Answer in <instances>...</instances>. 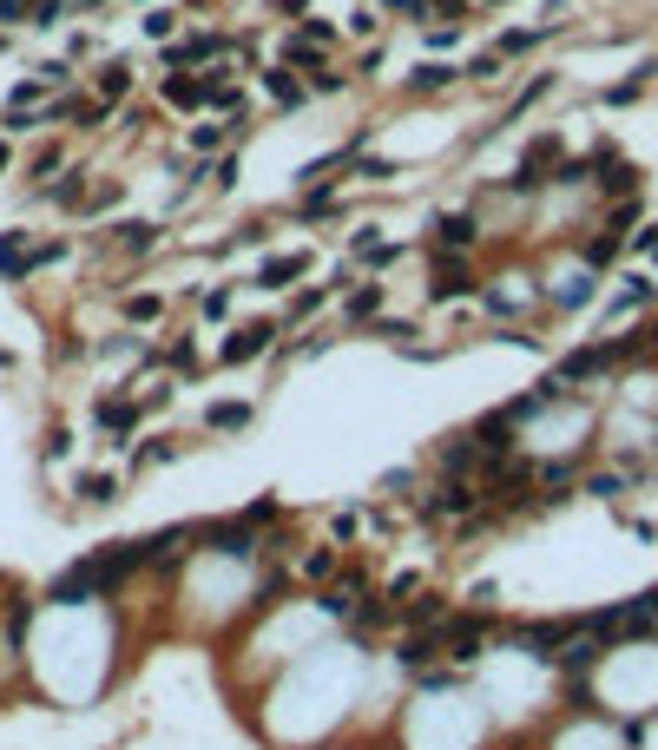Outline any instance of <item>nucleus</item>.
<instances>
[{
	"label": "nucleus",
	"mask_w": 658,
	"mask_h": 750,
	"mask_svg": "<svg viewBox=\"0 0 658 750\" xmlns=\"http://www.w3.org/2000/svg\"><path fill=\"white\" fill-rule=\"evenodd\" d=\"M86 566H93V579H99V599H112L126 579L145 573V540H112V547H99Z\"/></svg>",
	"instance_id": "obj_1"
},
{
	"label": "nucleus",
	"mask_w": 658,
	"mask_h": 750,
	"mask_svg": "<svg viewBox=\"0 0 658 750\" xmlns=\"http://www.w3.org/2000/svg\"><path fill=\"white\" fill-rule=\"evenodd\" d=\"M487 632H494V619H487L481 606H474V612H455V619L441 625V658H448V665H474V658H481V645H487Z\"/></svg>",
	"instance_id": "obj_2"
},
{
	"label": "nucleus",
	"mask_w": 658,
	"mask_h": 750,
	"mask_svg": "<svg viewBox=\"0 0 658 750\" xmlns=\"http://www.w3.org/2000/svg\"><path fill=\"white\" fill-rule=\"evenodd\" d=\"M204 540L211 553H224V560H264V533L257 527H244V520H204V527H191Z\"/></svg>",
	"instance_id": "obj_3"
},
{
	"label": "nucleus",
	"mask_w": 658,
	"mask_h": 750,
	"mask_svg": "<svg viewBox=\"0 0 658 750\" xmlns=\"http://www.w3.org/2000/svg\"><path fill=\"white\" fill-rule=\"evenodd\" d=\"M441 481H474V474H487V454L474 435H455V441H441Z\"/></svg>",
	"instance_id": "obj_4"
},
{
	"label": "nucleus",
	"mask_w": 658,
	"mask_h": 750,
	"mask_svg": "<svg viewBox=\"0 0 658 750\" xmlns=\"http://www.w3.org/2000/svg\"><path fill=\"white\" fill-rule=\"evenodd\" d=\"M468 290H474V270L461 264L455 250H441V257H435V283H428V297H435V303H455V297H468Z\"/></svg>",
	"instance_id": "obj_5"
},
{
	"label": "nucleus",
	"mask_w": 658,
	"mask_h": 750,
	"mask_svg": "<svg viewBox=\"0 0 658 750\" xmlns=\"http://www.w3.org/2000/svg\"><path fill=\"white\" fill-rule=\"evenodd\" d=\"M560 165V139H533L527 145V158H520V172H514V191H533V185H547V172Z\"/></svg>",
	"instance_id": "obj_6"
},
{
	"label": "nucleus",
	"mask_w": 658,
	"mask_h": 750,
	"mask_svg": "<svg viewBox=\"0 0 658 750\" xmlns=\"http://www.w3.org/2000/svg\"><path fill=\"white\" fill-rule=\"evenodd\" d=\"M47 599H53V606H86V599H99L93 566H86V560H79V566H66V573L47 586Z\"/></svg>",
	"instance_id": "obj_7"
},
{
	"label": "nucleus",
	"mask_w": 658,
	"mask_h": 750,
	"mask_svg": "<svg viewBox=\"0 0 658 750\" xmlns=\"http://www.w3.org/2000/svg\"><path fill=\"white\" fill-rule=\"evenodd\" d=\"M599 658H606V645H599V639H593V632H586V625H580V632H573V639H566V652H560V658H553V665H560V672H566V678H580V672H593Z\"/></svg>",
	"instance_id": "obj_8"
},
{
	"label": "nucleus",
	"mask_w": 658,
	"mask_h": 750,
	"mask_svg": "<svg viewBox=\"0 0 658 750\" xmlns=\"http://www.w3.org/2000/svg\"><path fill=\"white\" fill-rule=\"evenodd\" d=\"M270 343H277V323H251V329H237L231 343H224V362H251V356H270Z\"/></svg>",
	"instance_id": "obj_9"
},
{
	"label": "nucleus",
	"mask_w": 658,
	"mask_h": 750,
	"mask_svg": "<svg viewBox=\"0 0 658 750\" xmlns=\"http://www.w3.org/2000/svg\"><path fill=\"white\" fill-rule=\"evenodd\" d=\"M428 658H441V632H402L395 665H402V672H428Z\"/></svg>",
	"instance_id": "obj_10"
},
{
	"label": "nucleus",
	"mask_w": 658,
	"mask_h": 750,
	"mask_svg": "<svg viewBox=\"0 0 658 750\" xmlns=\"http://www.w3.org/2000/svg\"><path fill=\"white\" fill-rule=\"evenodd\" d=\"M474 237H481V224H474L468 211H441V218H435V244L441 250H468Z\"/></svg>",
	"instance_id": "obj_11"
},
{
	"label": "nucleus",
	"mask_w": 658,
	"mask_h": 750,
	"mask_svg": "<svg viewBox=\"0 0 658 750\" xmlns=\"http://www.w3.org/2000/svg\"><path fill=\"white\" fill-rule=\"evenodd\" d=\"M185 540H198L191 527H165L145 540V566H178V553H185Z\"/></svg>",
	"instance_id": "obj_12"
},
{
	"label": "nucleus",
	"mask_w": 658,
	"mask_h": 750,
	"mask_svg": "<svg viewBox=\"0 0 658 750\" xmlns=\"http://www.w3.org/2000/svg\"><path fill=\"white\" fill-rule=\"evenodd\" d=\"M165 106H211V86H204V79H191V73H172L165 79Z\"/></svg>",
	"instance_id": "obj_13"
},
{
	"label": "nucleus",
	"mask_w": 658,
	"mask_h": 750,
	"mask_svg": "<svg viewBox=\"0 0 658 750\" xmlns=\"http://www.w3.org/2000/svg\"><path fill=\"white\" fill-rule=\"evenodd\" d=\"M204 428H218V435L251 428V402H211V408H204Z\"/></svg>",
	"instance_id": "obj_14"
},
{
	"label": "nucleus",
	"mask_w": 658,
	"mask_h": 750,
	"mask_svg": "<svg viewBox=\"0 0 658 750\" xmlns=\"http://www.w3.org/2000/svg\"><path fill=\"white\" fill-rule=\"evenodd\" d=\"M376 310H382V283H356L349 290V323H369Z\"/></svg>",
	"instance_id": "obj_15"
},
{
	"label": "nucleus",
	"mask_w": 658,
	"mask_h": 750,
	"mask_svg": "<svg viewBox=\"0 0 658 750\" xmlns=\"http://www.w3.org/2000/svg\"><path fill=\"white\" fill-rule=\"evenodd\" d=\"M73 494H79V500H93V507H106V500H119V481H112V474H79Z\"/></svg>",
	"instance_id": "obj_16"
},
{
	"label": "nucleus",
	"mask_w": 658,
	"mask_h": 750,
	"mask_svg": "<svg viewBox=\"0 0 658 750\" xmlns=\"http://www.w3.org/2000/svg\"><path fill=\"white\" fill-rule=\"evenodd\" d=\"M290 277H303V257H270V264L257 270V283H264V290H283Z\"/></svg>",
	"instance_id": "obj_17"
},
{
	"label": "nucleus",
	"mask_w": 658,
	"mask_h": 750,
	"mask_svg": "<svg viewBox=\"0 0 658 750\" xmlns=\"http://www.w3.org/2000/svg\"><path fill=\"white\" fill-rule=\"evenodd\" d=\"M53 0H0V20H53Z\"/></svg>",
	"instance_id": "obj_18"
},
{
	"label": "nucleus",
	"mask_w": 658,
	"mask_h": 750,
	"mask_svg": "<svg viewBox=\"0 0 658 750\" xmlns=\"http://www.w3.org/2000/svg\"><path fill=\"white\" fill-rule=\"evenodd\" d=\"M303 579H310V586H329V579H336V547H316L310 560H303Z\"/></svg>",
	"instance_id": "obj_19"
},
{
	"label": "nucleus",
	"mask_w": 658,
	"mask_h": 750,
	"mask_svg": "<svg viewBox=\"0 0 658 750\" xmlns=\"http://www.w3.org/2000/svg\"><path fill=\"white\" fill-rule=\"evenodd\" d=\"M126 86H132L126 66H106V73H99V106H119V99H126Z\"/></svg>",
	"instance_id": "obj_20"
},
{
	"label": "nucleus",
	"mask_w": 658,
	"mask_h": 750,
	"mask_svg": "<svg viewBox=\"0 0 658 750\" xmlns=\"http://www.w3.org/2000/svg\"><path fill=\"white\" fill-rule=\"evenodd\" d=\"M270 93H277V106H297V99H303V86H297V73H290V66H270Z\"/></svg>",
	"instance_id": "obj_21"
},
{
	"label": "nucleus",
	"mask_w": 658,
	"mask_h": 750,
	"mask_svg": "<svg viewBox=\"0 0 658 750\" xmlns=\"http://www.w3.org/2000/svg\"><path fill=\"white\" fill-rule=\"evenodd\" d=\"M132 422H139V408H132V402H99V428H112V435H126Z\"/></svg>",
	"instance_id": "obj_22"
},
{
	"label": "nucleus",
	"mask_w": 658,
	"mask_h": 750,
	"mask_svg": "<svg viewBox=\"0 0 658 750\" xmlns=\"http://www.w3.org/2000/svg\"><path fill=\"white\" fill-rule=\"evenodd\" d=\"M283 66H290V73H297V66L323 73V47H303V40H290V47H283Z\"/></svg>",
	"instance_id": "obj_23"
},
{
	"label": "nucleus",
	"mask_w": 658,
	"mask_h": 750,
	"mask_svg": "<svg viewBox=\"0 0 658 750\" xmlns=\"http://www.w3.org/2000/svg\"><path fill=\"white\" fill-rule=\"evenodd\" d=\"M448 79H455V66L428 60V66H415V93H435V86H448Z\"/></svg>",
	"instance_id": "obj_24"
},
{
	"label": "nucleus",
	"mask_w": 658,
	"mask_h": 750,
	"mask_svg": "<svg viewBox=\"0 0 658 750\" xmlns=\"http://www.w3.org/2000/svg\"><path fill=\"white\" fill-rule=\"evenodd\" d=\"M119 244H126V250H152L158 244V224H119Z\"/></svg>",
	"instance_id": "obj_25"
},
{
	"label": "nucleus",
	"mask_w": 658,
	"mask_h": 750,
	"mask_svg": "<svg viewBox=\"0 0 658 750\" xmlns=\"http://www.w3.org/2000/svg\"><path fill=\"white\" fill-rule=\"evenodd\" d=\"M237 520H244V527H257V533H264L270 520H277V500H251V507H244V514H237Z\"/></svg>",
	"instance_id": "obj_26"
},
{
	"label": "nucleus",
	"mask_w": 658,
	"mask_h": 750,
	"mask_svg": "<svg viewBox=\"0 0 658 750\" xmlns=\"http://www.w3.org/2000/svg\"><path fill=\"white\" fill-rule=\"evenodd\" d=\"M586 494H599V500H619V494H626V474H593V481H586Z\"/></svg>",
	"instance_id": "obj_27"
},
{
	"label": "nucleus",
	"mask_w": 658,
	"mask_h": 750,
	"mask_svg": "<svg viewBox=\"0 0 658 750\" xmlns=\"http://www.w3.org/2000/svg\"><path fill=\"white\" fill-rule=\"evenodd\" d=\"M612 250H619V231L593 237V244H586V264H612Z\"/></svg>",
	"instance_id": "obj_28"
},
{
	"label": "nucleus",
	"mask_w": 658,
	"mask_h": 750,
	"mask_svg": "<svg viewBox=\"0 0 658 750\" xmlns=\"http://www.w3.org/2000/svg\"><path fill=\"white\" fill-rule=\"evenodd\" d=\"M27 619H33V606H27V599H14V606H7V632H14V645L27 639Z\"/></svg>",
	"instance_id": "obj_29"
},
{
	"label": "nucleus",
	"mask_w": 658,
	"mask_h": 750,
	"mask_svg": "<svg viewBox=\"0 0 658 750\" xmlns=\"http://www.w3.org/2000/svg\"><path fill=\"white\" fill-rule=\"evenodd\" d=\"M126 316H132V323H152V316H158V297H126Z\"/></svg>",
	"instance_id": "obj_30"
},
{
	"label": "nucleus",
	"mask_w": 658,
	"mask_h": 750,
	"mask_svg": "<svg viewBox=\"0 0 658 750\" xmlns=\"http://www.w3.org/2000/svg\"><path fill=\"white\" fill-rule=\"evenodd\" d=\"M172 441H152V448H139V468H158V461H172Z\"/></svg>",
	"instance_id": "obj_31"
},
{
	"label": "nucleus",
	"mask_w": 658,
	"mask_h": 750,
	"mask_svg": "<svg viewBox=\"0 0 658 750\" xmlns=\"http://www.w3.org/2000/svg\"><path fill=\"white\" fill-rule=\"evenodd\" d=\"M468 73H474V79H494V73H501V53H481V60H474Z\"/></svg>",
	"instance_id": "obj_32"
},
{
	"label": "nucleus",
	"mask_w": 658,
	"mask_h": 750,
	"mask_svg": "<svg viewBox=\"0 0 658 750\" xmlns=\"http://www.w3.org/2000/svg\"><path fill=\"white\" fill-rule=\"evenodd\" d=\"M310 310H323V290H303V297L290 303V316H310Z\"/></svg>",
	"instance_id": "obj_33"
},
{
	"label": "nucleus",
	"mask_w": 658,
	"mask_h": 750,
	"mask_svg": "<svg viewBox=\"0 0 658 750\" xmlns=\"http://www.w3.org/2000/svg\"><path fill=\"white\" fill-rule=\"evenodd\" d=\"M632 244H639L645 257H658V231H639V237H632Z\"/></svg>",
	"instance_id": "obj_34"
},
{
	"label": "nucleus",
	"mask_w": 658,
	"mask_h": 750,
	"mask_svg": "<svg viewBox=\"0 0 658 750\" xmlns=\"http://www.w3.org/2000/svg\"><path fill=\"white\" fill-rule=\"evenodd\" d=\"M0 172H7V145H0Z\"/></svg>",
	"instance_id": "obj_35"
},
{
	"label": "nucleus",
	"mask_w": 658,
	"mask_h": 750,
	"mask_svg": "<svg viewBox=\"0 0 658 750\" xmlns=\"http://www.w3.org/2000/svg\"><path fill=\"white\" fill-rule=\"evenodd\" d=\"M652 349H658V323H652Z\"/></svg>",
	"instance_id": "obj_36"
}]
</instances>
